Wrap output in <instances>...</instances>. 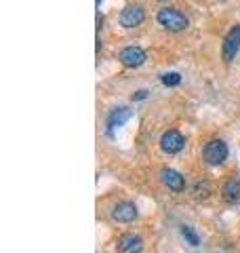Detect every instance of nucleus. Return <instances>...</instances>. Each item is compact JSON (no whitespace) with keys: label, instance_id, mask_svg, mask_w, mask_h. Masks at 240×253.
<instances>
[{"label":"nucleus","instance_id":"1","mask_svg":"<svg viewBox=\"0 0 240 253\" xmlns=\"http://www.w3.org/2000/svg\"><path fill=\"white\" fill-rule=\"evenodd\" d=\"M156 21L162 26L164 30H169V32H183L188 28V17L183 15L181 11H177V9H160L158 11V15H156Z\"/></svg>","mask_w":240,"mask_h":253},{"label":"nucleus","instance_id":"2","mask_svg":"<svg viewBox=\"0 0 240 253\" xmlns=\"http://www.w3.org/2000/svg\"><path fill=\"white\" fill-rule=\"evenodd\" d=\"M202 158H204L206 165H211V167H219V165H223V161L228 158V144L223 139L206 141L204 148H202Z\"/></svg>","mask_w":240,"mask_h":253},{"label":"nucleus","instance_id":"3","mask_svg":"<svg viewBox=\"0 0 240 253\" xmlns=\"http://www.w3.org/2000/svg\"><path fill=\"white\" fill-rule=\"evenodd\" d=\"M110 215L114 221H118V224H133V221L137 219L139 211L135 207V203H131V201H118L114 207H112Z\"/></svg>","mask_w":240,"mask_h":253},{"label":"nucleus","instance_id":"4","mask_svg":"<svg viewBox=\"0 0 240 253\" xmlns=\"http://www.w3.org/2000/svg\"><path fill=\"white\" fill-rule=\"evenodd\" d=\"M146 21V9L141 4H126L122 13H120V26L131 30V28H137Z\"/></svg>","mask_w":240,"mask_h":253},{"label":"nucleus","instance_id":"5","mask_svg":"<svg viewBox=\"0 0 240 253\" xmlns=\"http://www.w3.org/2000/svg\"><path fill=\"white\" fill-rule=\"evenodd\" d=\"M238 49H240V26H234V28H232L228 34H226V38H223V44H221L223 61H226V63L234 61Z\"/></svg>","mask_w":240,"mask_h":253},{"label":"nucleus","instance_id":"6","mask_svg":"<svg viewBox=\"0 0 240 253\" xmlns=\"http://www.w3.org/2000/svg\"><path fill=\"white\" fill-rule=\"evenodd\" d=\"M118 59L124 68H139V66L146 63L148 55L141 46H124V49L118 53Z\"/></svg>","mask_w":240,"mask_h":253},{"label":"nucleus","instance_id":"7","mask_svg":"<svg viewBox=\"0 0 240 253\" xmlns=\"http://www.w3.org/2000/svg\"><path fill=\"white\" fill-rule=\"evenodd\" d=\"M183 146H186V139H183V135L179 131H164L162 137H160V150L166 154H177L183 150Z\"/></svg>","mask_w":240,"mask_h":253},{"label":"nucleus","instance_id":"8","mask_svg":"<svg viewBox=\"0 0 240 253\" xmlns=\"http://www.w3.org/2000/svg\"><path fill=\"white\" fill-rule=\"evenodd\" d=\"M143 251V239L139 234L126 232L116 241V253H141Z\"/></svg>","mask_w":240,"mask_h":253},{"label":"nucleus","instance_id":"9","mask_svg":"<svg viewBox=\"0 0 240 253\" xmlns=\"http://www.w3.org/2000/svg\"><path fill=\"white\" fill-rule=\"evenodd\" d=\"M160 181H162L171 192H183V188H186V177H183L179 171L169 169V167L160 169Z\"/></svg>","mask_w":240,"mask_h":253},{"label":"nucleus","instance_id":"10","mask_svg":"<svg viewBox=\"0 0 240 253\" xmlns=\"http://www.w3.org/2000/svg\"><path fill=\"white\" fill-rule=\"evenodd\" d=\"M221 196H223V201L226 203L236 205L240 201V181L236 177L226 179V184L221 186Z\"/></svg>","mask_w":240,"mask_h":253},{"label":"nucleus","instance_id":"11","mask_svg":"<svg viewBox=\"0 0 240 253\" xmlns=\"http://www.w3.org/2000/svg\"><path fill=\"white\" fill-rule=\"evenodd\" d=\"M129 118H131V110L129 108H116V110H112V114L108 116V133L112 135L114 129L122 126L126 121H129Z\"/></svg>","mask_w":240,"mask_h":253},{"label":"nucleus","instance_id":"12","mask_svg":"<svg viewBox=\"0 0 240 253\" xmlns=\"http://www.w3.org/2000/svg\"><path fill=\"white\" fill-rule=\"evenodd\" d=\"M181 236L186 239L188 245H192V247H198L200 245V236L196 234V230L192 226H181Z\"/></svg>","mask_w":240,"mask_h":253},{"label":"nucleus","instance_id":"13","mask_svg":"<svg viewBox=\"0 0 240 253\" xmlns=\"http://www.w3.org/2000/svg\"><path fill=\"white\" fill-rule=\"evenodd\" d=\"M192 194L196 196V199H209L211 194V186L206 184V181H198V184L192 188Z\"/></svg>","mask_w":240,"mask_h":253},{"label":"nucleus","instance_id":"14","mask_svg":"<svg viewBox=\"0 0 240 253\" xmlns=\"http://www.w3.org/2000/svg\"><path fill=\"white\" fill-rule=\"evenodd\" d=\"M160 81H162L164 86H177L181 83V76L177 72H164L162 76H160Z\"/></svg>","mask_w":240,"mask_h":253},{"label":"nucleus","instance_id":"15","mask_svg":"<svg viewBox=\"0 0 240 253\" xmlns=\"http://www.w3.org/2000/svg\"><path fill=\"white\" fill-rule=\"evenodd\" d=\"M148 97V91H137V95H133V99H146Z\"/></svg>","mask_w":240,"mask_h":253},{"label":"nucleus","instance_id":"16","mask_svg":"<svg viewBox=\"0 0 240 253\" xmlns=\"http://www.w3.org/2000/svg\"><path fill=\"white\" fill-rule=\"evenodd\" d=\"M95 2H97V6H99V4H101V0H95Z\"/></svg>","mask_w":240,"mask_h":253},{"label":"nucleus","instance_id":"17","mask_svg":"<svg viewBox=\"0 0 240 253\" xmlns=\"http://www.w3.org/2000/svg\"><path fill=\"white\" fill-rule=\"evenodd\" d=\"M160 2H166V0H160Z\"/></svg>","mask_w":240,"mask_h":253}]
</instances>
